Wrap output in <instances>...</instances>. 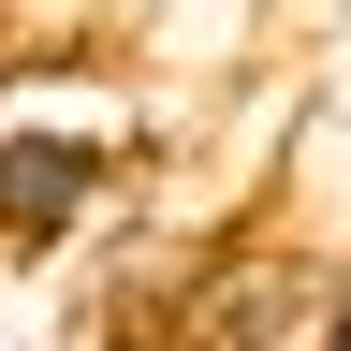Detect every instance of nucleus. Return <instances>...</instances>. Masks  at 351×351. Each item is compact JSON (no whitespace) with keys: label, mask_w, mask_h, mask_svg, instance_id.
<instances>
[{"label":"nucleus","mask_w":351,"mask_h":351,"mask_svg":"<svg viewBox=\"0 0 351 351\" xmlns=\"http://www.w3.org/2000/svg\"><path fill=\"white\" fill-rule=\"evenodd\" d=\"M161 337L147 351H337L351 249H322L307 219H249V234H191L147 278Z\"/></svg>","instance_id":"f257e3e1"},{"label":"nucleus","mask_w":351,"mask_h":351,"mask_svg":"<svg viewBox=\"0 0 351 351\" xmlns=\"http://www.w3.org/2000/svg\"><path fill=\"white\" fill-rule=\"evenodd\" d=\"M15 73H29V29H15V15H0V103H15Z\"/></svg>","instance_id":"f03ea898"},{"label":"nucleus","mask_w":351,"mask_h":351,"mask_svg":"<svg viewBox=\"0 0 351 351\" xmlns=\"http://www.w3.org/2000/svg\"><path fill=\"white\" fill-rule=\"evenodd\" d=\"M337 351H351V307H337Z\"/></svg>","instance_id":"7ed1b4c3"}]
</instances>
